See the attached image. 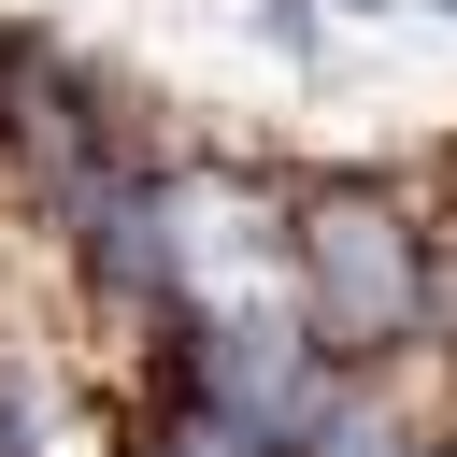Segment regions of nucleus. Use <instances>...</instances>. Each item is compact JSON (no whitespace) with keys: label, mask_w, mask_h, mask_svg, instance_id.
<instances>
[{"label":"nucleus","mask_w":457,"mask_h":457,"mask_svg":"<svg viewBox=\"0 0 457 457\" xmlns=\"http://www.w3.org/2000/svg\"><path fill=\"white\" fill-rule=\"evenodd\" d=\"M114 428H129V414L71 400L43 357H14V343H0V457H114Z\"/></svg>","instance_id":"obj_1"},{"label":"nucleus","mask_w":457,"mask_h":457,"mask_svg":"<svg viewBox=\"0 0 457 457\" xmlns=\"http://www.w3.org/2000/svg\"><path fill=\"white\" fill-rule=\"evenodd\" d=\"M328 29H343L328 0H257V43H271V57H300V71H328Z\"/></svg>","instance_id":"obj_3"},{"label":"nucleus","mask_w":457,"mask_h":457,"mask_svg":"<svg viewBox=\"0 0 457 457\" xmlns=\"http://www.w3.org/2000/svg\"><path fill=\"white\" fill-rule=\"evenodd\" d=\"M114 457H286L271 428H243L228 400H200V386H171V371H143V400H129V428H114Z\"/></svg>","instance_id":"obj_2"}]
</instances>
